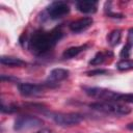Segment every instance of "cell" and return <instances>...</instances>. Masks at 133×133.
I'll return each instance as SVG.
<instances>
[{
  "label": "cell",
  "mask_w": 133,
  "mask_h": 133,
  "mask_svg": "<svg viewBox=\"0 0 133 133\" xmlns=\"http://www.w3.org/2000/svg\"><path fill=\"white\" fill-rule=\"evenodd\" d=\"M70 75V71L66 70V69H61V68H57V69H53L50 73H49V76H48V79L47 81L52 83V84H55V85H58V82L66 79Z\"/></svg>",
  "instance_id": "9c48e42d"
},
{
  "label": "cell",
  "mask_w": 133,
  "mask_h": 133,
  "mask_svg": "<svg viewBox=\"0 0 133 133\" xmlns=\"http://www.w3.org/2000/svg\"><path fill=\"white\" fill-rule=\"evenodd\" d=\"M127 129H129V130H132V131H133V123L128 124V125H127Z\"/></svg>",
  "instance_id": "7402d4cb"
},
{
  "label": "cell",
  "mask_w": 133,
  "mask_h": 133,
  "mask_svg": "<svg viewBox=\"0 0 133 133\" xmlns=\"http://www.w3.org/2000/svg\"><path fill=\"white\" fill-rule=\"evenodd\" d=\"M43 124H44V122L39 117L34 116V115L25 114V115H20L15 119L14 129L18 132H22V131L41 127Z\"/></svg>",
  "instance_id": "8992f818"
},
{
  "label": "cell",
  "mask_w": 133,
  "mask_h": 133,
  "mask_svg": "<svg viewBox=\"0 0 133 133\" xmlns=\"http://www.w3.org/2000/svg\"><path fill=\"white\" fill-rule=\"evenodd\" d=\"M1 80H2V81H4V80H7V81H14V80H17V78H15V77H9V76L6 78L4 75H1Z\"/></svg>",
  "instance_id": "ffe728a7"
},
{
  "label": "cell",
  "mask_w": 133,
  "mask_h": 133,
  "mask_svg": "<svg viewBox=\"0 0 133 133\" xmlns=\"http://www.w3.org/2000/svg\"><path fill=\"white\" fill-rule=\"evenodd\" d=\"M70 10H71V8H70L69 4L64 1H54L46 9L48 17L51 20L60 19L63 16L68 15L70 12Z\"/></svg>",
  "instance_id": "52a82bcc"
},
{
  "label": "cell",
  "mask_w": 133,
  "mask_h": 133,
  "mask_svg": "<svg viewBox=\"0 0 133 133\" xmlns=\"http://www.w3.org/2000/svg\"><path fill=\"white\" fill-rule=\"evenodd\" d=\"M50 115L51 118L61 127L76 126L84 119V116L81 113H77V112H68V113L55 112V113H51Z\"/></svg>",
  "instance_id": "277c9868"
},
{
  "label": "cell",
  "mask_w": 133,
  "mask_h": 133,
  "mask_svg": "<svg viewBox=\"0 0 133 133\" xmlns=\"http://www.w3.org/2000/svg\"><path fill=\"white\" fill-rule=\"evenodd\" d=\"M35 133H53V132L50 129H42V130H39V131H37Z\"/></svg>",
  "instance_id": "44dd1931"
},
{
  "label": "cell",
  "mask_w": 133,
  "mask_h": 133,
  "mask_svg": "<svg viewBox=\"0 0 133 133\" xmlns=\"http://www.w3.org/2000/svg\"><path fill=\"white\" fill-rule=\"evenodd\" d=\"M63 31L61 27H55L50 31L36 30L28 38L27 46L35 55H44L51 51L55 45L62 38Z\"/></svg>",
  "instance_id": "6da1fadb"
},
{
  "label": "cell",
  "mask_w": 133,
  "mask_h": 133,
  "mask_svg": "<svg viewBox=\"0 0 133 133\" xmlns=\"http://www.w3.org/2000/svg\"><path fill=\"white\" fill-rule=\"evenodd\" d=\"M57 85L52 84L48 81H46L45 83L25 82V83H19L18 84V89H19V92L23 97H34V96L41 95L46 88H54Z\"/></svg>",
  "instance_id": "3957f363"
},
{
  "label": "cell",
  "mask_w": 133,
  "mask_h": 133,
  "mask_svg": "<svg viewBox=\"0 0 133 133\" xmlns=\"http://www.w3.org/2000/svg\"><path fill=\"white\" fill-rule=\"evenodd\" d=\"M85 74H86L87 76L107 75V74H109V71H108V70H105V69H95V70H91V71H87Z\"/></svg>",
  "instance_id": "e0dca14e"
},
{
  "label": "cell",
  "mask_w": 133,
  "mask_h": 133,
  "mask_svg": "<svg viewBox=\"0 0 133 133\" xmlns=\"http://www.w3.org/2000/svg\"><path fill=\"white\" fill-rule=\"evenodd\" d=\"M88 47H89L88 44L70 47V48H68V49H65V50L63 51V53H62V58H63V59H71V58H74V57L78 56L80 53H82L83 51H85Z\"/></svg>",
  "instance_id": "8fae6325"
},
{
  "label": "cell",
  "mask_w": 133,
  "mask_h": 133,
  "mask_svg": "<svg viewBox=\"0 0 133 133\" xmlns=\"http://www.w3.org/2000/svg\"><path fill=\"white\" fill-rule=\"evenodd\" d=\"M94 23L92 18L90 17H84V18H80L78 20H75L73 22L70 23L69 28L72 32L74 33H80L85 31L86 29H88Z\"/></svg>",
  "instance_id": "ba28073f"
},
{
  "label": "cell",
  "mask_w": 133,
  "mask_h": 133,
  "mask_svg": "<svg viewBox=\"0 0 133 133\" xmlns=\"http://www.w3.org/2000/svg\"><path fill=\"white\" fill-rule=\"evenodd\" d=\"M83 91L90 98L102 100V101H113L117 97V91L104 88V87H96V86H82Z\"/></svg>",
  "instance_id": "5b68a950"
},
{
  "label": "cell",
  "mask_w": 133,
  "mask_h": 133,
  "mask_svg": "<svg viewBox=\"0 0 133 133\" xmlns=\"http://www.w3.org/2000/svg\"><path fill=\"white\" fill-rule=\"evenodd\" d=\"M127 45L133 47V27H131L128 30V35H127Z\"/></svg>",
  "instance_id": "d6986e66"
},
{
  "label": "cell",
  "mask_w": 133,
  "mask_h": 133,
  "mask_svg": "<svg viewBox=\"0 0 133 133\" xmlns=\"http://www.w3.org/2000/svg\"><path fill=\"white\" fill-rule=\"evenodd\" d=\"M121 38H122V30L121 29H113L107 35V43L111 47H115L119 44Z\"/></svg>",
  "instance_id": "5bb4252c"
},
{
  "label": "cell",
  "mask_w": 133,
  "mask_h": 133,
  "mask_svg": "<svg viewBox=\"0 0 133 133\" xmlns=\"http://www.w3.org/2000/svg\"><path fill=\"white\" fill-rule=\"evenodd\" d=\"M131 46H129V45H125L124 47H123V49H122V51H121V53H119V56L123 58V59H128L129 57H130V55H131Z\"/></svg>",
  "instance_id": "ac0fdd59"
},
{
  "label": "cell",
  "mask_w": 133,
  "mask_h": 133,
  "mask_svg": "<svg viewBox=\"0 0 133 133\" xmlns=\"http://www.w3.org/2000/svg\"><path fill=\"white\" fill-rule=\"evenodd\" d=\"M0 61L2 64L10 66V68H20L26 65V61L19 57H14V56H1Z\"/></svg>",
  "instance_id": "4fadbf2b"
},
{
  "label": "cell",
  "mask_w": 133,
  "mask_h": 133,
  "mask_svg": "<svg viewBox=\"0 0 133 133\" xmlns=\"http://www.w3.org/2000/svg\"><path fill=\"white\" fill-rule=\"evenodd\" d=\"M113 56V53L109 50H105V51H99L96 53V55L89 60V64L90 65H100L103 64L106 60H108L110 57Z\"/></svg>",
  "instance_id": "7c38bea8"
},
{
  "label": "cell",
  "mask_w": 133,
  "mask_h": 133,
  "mask_svg": "<svg viewBox=\"0 0 133 133\" xmlns=\"http://www.w3.org/2000/svg\"><path fill=\"white\" fill-rule=\"evenodd\" d=\"M89 107L96 111L115 115V116H122L127 115L131 112V108L127 106L126 104L119 103V102H113V101H98L89 104Z\"/></svg>",
  "instance_id": "7a4b0ae2"
},
{
  "label": "cell",
  "mask_w": 133,
  "mask_h": 133,
  "mask_svg": "<svg viewBox=\"0 0 133 133\" xmlns=\"http://www.w3.org/2000/svg\"><path fill=\"white\" fill-rule=\"evenodd\" d=\"M115 66L121 72L133 70V59H122L115 64Z\"/></svg>",
  "instance_id": "9a60e30c"
},
{
  "label": "cell",
  "mask_w": 133,
  "mask_h": 133,
  "mask_svg": "<svg viewBox=\"0 0 133 133\" xmlns=\"http://www.w3.org/2000/svg\"><path fill=\"white\" fill-rule=\"evenodd\" d=\"M75 5L82 14H95L98 9V1L96 0H80L77 1Z\"/></svg>",
  "instance_id": "30bf717a"
},
{
  "label": "cell",
  "mask_w": 133,
  "mask_h": 133,
  "mask_svg": "<svg viewBox=\"0 0 133 133\" xmlns=\"http://www.w3.org/2000/svg\"><path fill=\"white\" fill-rule=\"evenodd\" d=\"M115 102H119V103H133V94H122V92H118Z\"/></svg>",
  "instance_id": "2e32d148"
}]
</instances>
